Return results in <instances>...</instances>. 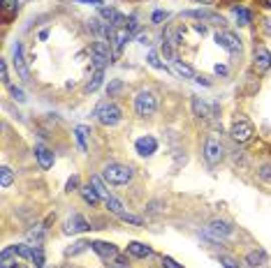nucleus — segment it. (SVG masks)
<instances>
[{
  "label": "nucleus",
  "instance_id": "nucleus-12",
  "mask_svg": "<svg viewBox=\"0 0 271 268\" xmlns=\"http://www.w3.org/2000/svg\"><path fill=\"white\" fill-rule=\"evenodd\" d=\"M90 247H93L97 254L102 256V259H111V256H118V250H116L111 243H104V240H95V243H90Z\"/></svg>",
  "mask_w": 271,
  "mask_h": 268
},
{
  "label": "nucleus",
  "instance_id": "nucleus-37",
  "mask_svg": "<svg viewBox=\"0 0 271 268\" xmlns=\"http://www.w3.org/2000/svg\"><path fill=\"white\" fill-rule=\"evenodd\" d=\"M0 74H3V84H10V77H7V65L0 63Z\"/></svg>",
  "mask_w": 271,
  "mask_h": 268
},
{
  "label": "nucleus",
  "instance_id": "nucleus-41",
  "mask_svg": "<svg viewBox=\"0 0 271 268\" xmlns=\"http://www.w3.org/2000/svg\"><path fill=\"white\" fill-rule=\"evenodd\" d=\"M223 266H225V268H236V266H234V261H232V259H227V256L223 259Z\"/></svg>",
  "mask_w": 271,
  "mask_h": 268
},
{
  "label": "nucleus",
  "instance_id": "nucleus-46",
  "mask_svg": "<svg viewBox=\"0 0 271 268\" xmlns=\"http://www.w3.org/2000/svg\"><path fill=\"white\" fill-rule=\"evenodd\" d=\"M264 5H266V7H271V0H264Z\"/></svg>",
  "mask_w": 271,
  "mask_h": 268
},
{
  "label": "nucleus",
  "instance_id": "nucleus-36",
  "mask_svg": "<svg viewBox=\"0 0 271 268\" xmlns=\"http://www.w3.org/2000/svg\"><path fill=\"white\" fill-rule=\"evenodd\" d=\"M12 95H14V100H19V102H26V95H24V90H19V88H12Z\"/></svg>",
  "mask_w": 271,
  "mask_h": 268
},
{
  "label": "nucleus",
  "instance_id": "nucleus-9",
  "mask_svg": "<svg viewBox=\"0 0 271 268\" xmlns=\"http://www.w3.org/2000/svg\"><path fill=\"white\" fill-rule=\"evenodd\" d=\"M130 35H132V33H130V30L127 28H116V26H111V30H109V42L114 44L116 49H120L123 47V44L127 42V40H130Z\"/></svg>",
  "mask_w": 271,
  "mask_h": 268
},
{
  "label": "nucleus",
  "instance_id": "nucleus-44",
  "mask_svg": "<svg viewBox=\"0 0 271 268\" xmlns=\"http://www.w3.org/2000/svg\"><path fill=\"white\" fill-rule=\"evenodd\" d=\"M139 42H142V44H151L149 42V35H142V37H139Z\"/></svg>",
  "mask_w": 271,
  "mask_h": 268
},
{
  "label": "nucleus",
  "instance_id": "nucleus-11",
  "mask_svg": "<svg viewBox=\"0 0 271 268\" xmlns=\"http://www.w3.org/2000/svg\"><path fill=\"white\" fill-rule=\"evenodd\" d=\"M14 67H17V72L21 74V79H26L28 81L30 74H28V67H26V60H24V47L21 44H14Z\"/></svg>",
  "mask_w": 271,
  "mask_h": 268
},
{
  "label": "nucleus",
  "instance_id": "nucleus-10",
  "mask_svg": "<svg viewBox=\"0 0 271 268\" xmlns=\"http://www.w3.org/2000/svg\"><path fill=\"white\" fill-rule=\"evenodd\" d=\"M88 229H90V224L81 217V215H72V217L65 222V229H63V231L65 233H79V231H88Z\"/></svg>",
  "mask_w": 271,
  "mask_h": 268
},
{
  "label": "nucleus",
  "instance_id": "nucleus-40",
  "mask_svg": "<svg viewBox=\"0 0 271 268\" xmlns=\"http://www.w3.org/2000/svg\"><path fill=\"white\" fill-rule=\"evenodd\" d=\"M163 19H167V12H156L153 14V21H163Z\"/></svg>",
  "mask_w": 271,
  "mask_h": 268
},
{
  "label": "nucleus",
  "instance_id": "nucleus-2",
  "mask_svg": "<svg viewBox=\"0 0 271 268\" xmlns=\"http://www.w3.org/2000/svg\"><path fill=\"white\" fill-rule=\"evenodd\" d=\"M102 176H104V180L111 185H125L127 180L132 178V169L125 167V164H107Z\"/></svg>",
  "mask_w": 271,
  "mask_h": 268
},
{
  "label": "nucleus",
  "instance_id": "nucleus-32",
  "mask_svg": "<svg viewBox=\"0 0 271 268\" xmlns=\"http://www.w3.org/2000/svg\"><path fill=\"white\" fill-rule=\"evenodd\" d=\"M259 178H262V180H271V167H269V164H264V167L259 169Z\"/></svg>",
  "mask_w": 271,
  "mask_h": 268
},
{
  "label": "nucleus",
  "instance_id": "nucleus-1",
  "mask_svg": "<svg viewBox=\"0 0 271 268\" xmlns=\"http://www.w3.org/2000/svg\"><path fill=\"white\" fill-rule=\"evenodd\" d=\"M95 116L102 125H109V127L118 125L120 118H123V113H120V109L116 107L114 102H102V104L95 109Z\"/></svg>",
  "mask_w": 271,
  "mask_h": 268
},
{
  "label": "nucleus",
  "instance_id": "nucleus-7",
  "mask_svg": "<svg viewBox=\"0 0 271 268\" xmlns=\"http://www.w3.org/2000/svg\"><path fill=\"white\" fill-rule=\"evenodd\" d=\"M93 60H95L97 70H102L107 65L109 60H111V51H109V44L104 42H95L93 44Z\"/></svg>",
  "mask_w": 271,
  "mask_h": 268
},
{
  "label": "nucleus",
  "instance_id": "nucleus-5",
  "mask_svg": "<svg viewBox=\"0 0 271 268\" xmlns=\"http://www.w3.org/2000/svg\"><path fill=\"white\" fill-rule=\"evenodd\" d=\"M223 143L218 141V139H209V141L204 143V160L209 162V164H218V162L223 160Z\"/></svg>",
  "mask_w": 271,
  "mask_h": 268
},
{
  "label": "nucleus",
  "instance_id": "nucleus-28",
  "mask_svg": "<svg viewBox=\"0 0 271 268\" xmlns=\"http://www.w3.org/2000/svg\"><path fill=\"white\" fill-rule=\"evenodd\" d=\"M86 134H88L86 127H77V141H79V146H81V150H86Z\"/></svg>",
  "mask_w": 271,
  "mask_h": 268
},
{
  "label": "nucleus",
  "instance_id": "nucleus-38",
  "mask_svg": "<svg viewBox=\"0 0 271 268\" xmlns=\"http://www.w3.org/2000/svg\"><path fill=\"white\" fill-rule=\"evenodd\" d=\"M163 263H165V268H181L179 263H176L174 259H169V256H165V259H163Z\"/></svg>",
  "mask_w": 271,
  "mask_h": 268
},
{
  "label": "nucleus",
  "instance_id": "nucleus-35",
  "mask_svg": "<svg viewBox=\"0 0 271 268\" xmlns=\"http://www.w3.org/2000/svg\"><path fill=\"white\" fill-rule=\"evenodd\" d=\"M125 222H132V224H142V217H134V215H127V213H123L120 215Z\"/></svg>",
  "mask_w": 271,
  "mask_h": 268
},
{
  "label": "nucleus",
  "instance_id": "nucleus-22",
  "mask_svg": "<svg viewBox=\"0 0 271 268\" xmlns=\"http://www.w3.org/2000/svg\"><path fill=\"white\" fill-rule=\"evenodd\" d=\"M234 14H236V21H239V26H248V24H250V12H248V10H243V7H236Z\"/></svg>",
  "mask_w": 271,
  "mask_h": 268
},
{
  "label": "nucleus",
  "instance_id": "nucleus-14",
  "mask_svg": "<svg viewBox=\"0 0 271 268\" xmlns=\"http://www.w3.org/2000/svg\"><path fill=\"white\" fill-rule=\"evenodd\" d=\"M35 157H37V162H40V167L42 169L54 167V153H51L49 148H44V146H37L35 148Z\"/></svg>",
  "mask_w": 271,
  "mask_h": 268
},
{
  "label": "nucleus",
  "instance_id": "nucleus-17",
  "mask_svg": "<svg viewBox=\"0 0 271 268\" xmlns=\"http://www.w3.org/2000/svg\"><path fill=\"white\" fill-rule=\"evenodd\" d=\"M81 197H84V201H86V203H90V206H95V203L100 201V199H102L100 194H97V190H95V187H93L90 183L86 185V187H81Z\"/></svg>",
  "mask_w": 271,
  "mask_h": 268
},
{
  "label": "nucleus",
  "instance_id": "nucleus-43",
  "mask_svg": "<svg viewBox=\"0 0 271 268\" xmlns=\"http://www.w3.org/2000/svg\"><path fill=\"white\" fill-rule=\"evenodd\" d=\"M195 81H197V84H202V86H209V81H206L204 77H195Z\"/></svg>",
  "mask_w": 271,
  "mask_h": 268
},
{
  "label": "nucleus",
  "instance_id": "nucleus-45",
  "mask_svg": "<svg viewBox=\"0 0 271 268\" xmlns=\"http://www.w3.org/2000/svg\"><path fill=\"white\" fill-rule=\"evenodd\" d=\"M197 3H202V5H209V3H213V0H197Z\"/></svg>",
  "mask_w": 271,
  "mask_h": 268
},
{
  "label": "nucleus",
  "instance_id": "nucleus-29",
  "mask_svg": "<svg viewBox=\"0 0 271 268\" xmlns=\"http://www.w3.org/2000/svg\"><path fill=\"white\" fill-rule=\"evenodd\" d=\"M17 3H19V0H3V12H5V14L17 12Z\"/></svg>",
  "mask_w": 271,
  "mask_h": 268
},
{
  "label": "nucleus",
  "instance_id": "nucleus-31",
  "mask_svg": "<svg viewBox=\"0 0 271 268\" xmlns=\"http://www.w3.org/2000/svg\"><path fill=\"white\" fill-rule=\"evenodd\" d=\"M149 65H151V67H156V70H165V65L160 63L158 54H149Z\"/></svg>",
  "mask_w": 271,
  "mask_h": 268
},
{
  "label": "nucleus",
  "instance_id": "nucleus-34",
  "mask_svg": "<svg viewBox=\"0 0 271 268\" xmlns=\"http://www.w3.org/2000/svg\"><path fill=\"white\" fill-rule=\"evenodd\" d=\"M120 88H123V84H120V81H111V84H109V95H114V93H118Z\"/></svg>",
  "mask_w": 271,
  "mask_h": 268
},
{
  "label": "nucleus",
  "instance_id": "nucleus-18",
  "mask_svg": "<svg viewBox=\"0 0 271 268\" xmlns=\"http://www.w3.org/2000/svg\"><path fill=\"white\" fill-rule=\"evenodd\" d=\"M193 113L197 116V118H209V116H211L209 104H206V102H202L199 97H193Z\"/></svg>",
  "mask_w": 271,
  "mask_h": 268
},
{
  "label": "nucleus",
  "instance_id": "nucleus-30",
  "mask_svg": "<svg viewBox=\"0 0 271 268\" xmlns=\"http://www.w3.org/2000/svg\"><path fill=\"white\" fill-rule=\"evenodd\" d=\"M33 261H35V268H44V254H42V250H40V247H35Z\"/></svg>",
  "mask_w": 271,
  "mask_h": 268
},
{
  "label": "nucleus",
  "instance_id": "nucleus-19",
  "mask_svg": "<svg viewBox=\"0 0 271 268\" xmlns=\"http://www.w3.org/2000/svg\"><path fill=\"white\" fill-rule=\"evenodd\" d=\"M174 70H176V74H179V77H186V79H193V77H195L193 67H190V65H186V63H181L179 58L174 60Z\"/></svg>",
  "mask_w": 271,
  "mask_h": 268
},
{
  "label": "nucleus",
  "instance_id": "nucleus-20",
  "mask_svg": "<svg viewBox=\"0 0 271 268\" xmlns=\"http://www.w3.org/2000/svg\"><path fill=\"white\" fill-rule=\"evenodd\" d=\"M246 261H248V266L250 268H257V266H262V263L266 261V254L264 252H250Z\"/></svg>",
  "mask_w": 271,
  "mask_h": 268
},
{
  "label": "nucleus",
  "instance_id": "nucleus-21",
  "mask_svg": "<svg viewBox=\"0 0 271 268\" xmlns=\"http://www.w3.org/2000/svg\"><path fill=\"white\" fill-rule=\"evenodd\" d=\"M12 180H14L12 169H10V167L0 169V187H10V185H12Z\"/></svg>",
  "mask_w": 271,
  "mask_h": 268
},
{
  "label": "nucleus",
  "instance_id": "nucleus-27",
  "mask_svg": "<svg viewBox=\"0 0 271 268\" xmlns=\"http://www.w3.org/2000/svg\"><path fill=\"white\" fill-rule=\"evenodd\" d=\"M100 14H102V19H107V21H111V24H114V19L118 17V12H116V10H111V7H100Z\"/></svg>",
  "mask_w": 271,
  "mask_h": 268
},
{
  "label": "nucleus",
  "instance_id": "nucleus-6",
  "mask_svg": "<svg viewBox=\"0 0 271 268\" xmlns=\"http://www.w3.org/2000/svg\"><path fill=\"white\" fill-rule=\"evenodd\" d=\"M216 42L220 44L223 49H227L229 54H239V51H241V40L234 35V33H229V30H225V33H218Z\"/></svg>",
  "mask_w": 271,
  "mask_h": 268
},
{
  "label": "nucleus",
  "instance_id": "nucleus-15",
  "mask_svg": "<svg viewBox=\"0 0 271 268\" xmlns=\"http://www.w3.org/2000/svg\"><path fill=\"white\" fill-rule=\"evenodd\" d=\"M209 233H211V236H216V238H220V236H229V233H232V226H229L227 222L213 220L209 224Z\"/></svg>",
  "mask_w": 271,
  "mask_h": 268
},
{
  "label": "nucleus",
  "instance_id": "nucleus-26",
  "mask_svg": "<svg viewBox=\"0 0 271 268\" xmlns=\"http://www.w3.org/2000/svg\"><path fill=\"white\" fill-rule=\"evenodd\" d=\"M90 185L95 187V190H97V194H100V197H102V199H109V192L104 190V185H102V180H100V178H90Z\"/></svg>",
  "mask_w": 271,
  "mask_h": 268
},
{
  "label": "nucleus",
  "instance_id": "nucleus-23",
  "mask_svg": "<svg viewBox=\"0 0 271 268\" xmlns=\"http://www.w3.org/2000/svg\"><path fill=\"white\" fill-rule=\"evenodd\" d=\"M102 79H104L102 70H97V72H95V77H93V81L88 84V88H86V90H88V93H95V90L100 88V86H102Z\"/></svg>",
  "mask_w": 271,
  "mask_h": 268
},
{
  "label": "nucleus",
  "instance_id": "nucleus-33",
  "mask_svg": "<svg viewBox=\"0 0 271 268\" xmlns=\"http://www.w3.org/2000/svg\"><path fill=\"white\" fill-rule=\"evenodd\" d=\"M77 185H79V178H77V176H72V178L67 180V185H65V192H72Z\"/></svg>",
  "mask_w": 271,
  "mask_h": 268
},
{
  "label": "nucleus",
  "instance_id": "nucleus-42",
  "mask_svg": "<svg viewBox=\"0 0 271 268\" xmlns=\"http://www.w3.org/2000/svg\"><path fill=\"white\" fill-rule=\"evenodd\" d=\"M216 74H227V67H225V65H216Z\"/></svg>",
  "mask_w": 271,
  "mask_h": 268
},
{
  "label": "nucleus",
  "instance_id": "nucleus-25",
  "mask_svg": "<svg viewBox=\"0 0 271 268\" xmlns=\"http://www.w3.org/2000/svg\"><path fill=\"white\" fill-rule=\"evenodd\" d=\"M14 250H17L19 256H26V259H33V254H35V250L28 245H14Z\"/></svg>",
  "mask_w": 271,
  "mask_h": 268
},
{
  "label": "nucleus",
  "instance_id": "nucleus-16",
  "mask_svg": "<svg viewBox=\"0 0 271 268\" xmlns=\"http://www.w3.org/2000/svg\"><path fill=\"white\" fill-rule=\"evenodd\" d=\"M127 252L132 256H139V259H144V256H149L151 254V247L149 245H144V243H137V240H132V243L127 245Z\"/></svg>",
  "mask_w": 271,
  "mask_h": 268
},
{
  "label": "nucleus",
  "instance_id": "nucleus-3",
  "mask_svg": "<svg viewBox=\"0 0 271 268\" xmlns=\"http://www.w3.org/2000/svg\"><path fill=\"white\" fill-rule=\"evenodd\" d=\"M156 109H158V100L151 90H142V93L134 97V111H137V116H142V118L153 116Z\"/></svg>",
  "mask_w": 271,
  "mask_h": 268
},
{
  "label": "nucleus",
  "instance_id": "nucleus-13",
  "mask_svg": "<svg viewBox=\"0 0 271 268\" xmlns=\"http://www.w3.org/2000/svg\"><path fill=\"white\" fill-rule=\"evenodd\" d=\"M255 70L257 72H266L271 67V54L269 51H266V49H257V51H255Z\"/></svg>",
  "mask_w": 271,
  "mask_h": 268
},
{
  "label": "nucleus",
  "instance_id": "nucleus-8",
  "mask_svg": "<svg viewBox=\"0 0 271 268\" xmlns=\"http://www.w3.org/2000/svg\"><path fill=\"white\" fill-rule=\"evenodd\" d=\"M134 148H137V153L142 157H149V155H153V153L158 150V141L153 137H142V139L134 141Z\"/></svg>",
  "mask_w": 271,
  "mask_h": 268
},
{
  "label": "nucleus",
  "instance_id": "nucleus-24",
  "mask_svg": "<svg viewBox=\"0 0 271 268\" xmlns=\"http://www.w3.org/2000/svg\"><path fill=\"white\" fill-rule=\"evenodd\" d=\"M107 208L111 210V213H116L118 217H120L123 213H125V210H123V206H120V201H116L114 197H109V199H107Z\"/></svg>",
  "mask_w": 271,
  "mask_h": 268
},
{
  "label": "nucleus",
  "instance_id": "nucleus-4",
  "mask_svg": "<svg viewBox=\"0 0 271 268\" xmlns=\"http://www.w3.org/2000/svg\"><path fill=\"white\" fill-rule=\"evenodd\" d=\"M229 134H232L234 141L246 143V141H250V137H253V125H250L248 120H236L234 125H232V130H229Z\"/></svg>",
  "mask_w": 271,
  "mask_h": 268
},
{
  "label": "nucleus",
  "instance_id": "nucleus-39",
  "mask_svg": "<svg viewBox=\"0 0 271 268\" xmlns=\"http://www.w3.org/2000/svg\"><path fill=\"white\" fill-rule=\"evenodd\" d=\"M77 3H88V5H95V7H102V0H77Z\"/></svg>",
  "mask_w": 271,
  "mask_h": 268
}]
</instances>
